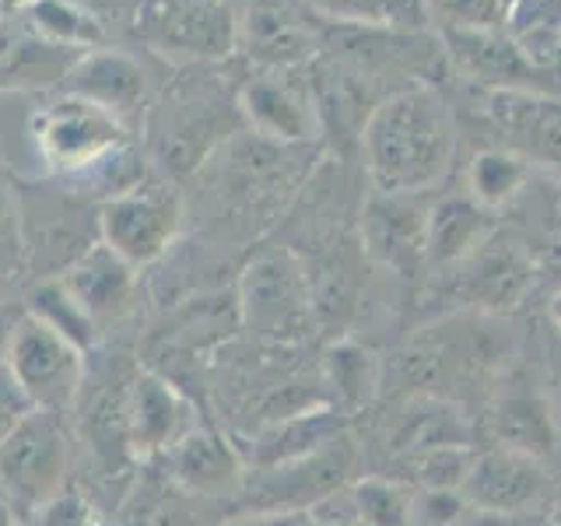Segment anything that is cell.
I'll return each instance as SVG.
<instances>
[{"label": "cell", "instance_id": "obj_39", "mask_svg": "<svg viewBox=\"0 0 561 526\" xmlns=\"http://www.w3.org/2000/svg\"><path fill=\"white\" fill-rule=\"evenodd\" d=\"M0 22H4V4H0Z\"/></svg>", "mask_w": 561, "mask_h": 526}, {"label": "cell", "instance_id": "obj_9", "mask_svg": "<svg viewBox=\"0 0 561 526\" xmlns=\"http://www.w3.org/2000/svg\"><path fill=\"white\" fill-rule=\"evenodd\" d=\"M239 110L253 134L277 145L306 148L323 134V116L316 105L312 81L295 78V70H260L239 84Z\"/></svg>", "mask_w": 561, "mask_h": 526}, {"label": "cell", "instance_id": "obj_26", "mask_svg": "<svg viewBox=\"0 0 561 526\" xmlns=\"http://www.w3.org/2000/svg\"><path fill=\"white\" fill-rule=\"evenodd\" d=\"M526 183H530V158L508 148H488L473 155L467 169V193L488 210L513 204L526 190Z\"/></svg>", "mask_w": 561, "mask_h": 526}, {"label": "cell", "instance_id": "obj_37", "mask_svg": "<svg viewBox=\"0 0 561 526\" xmlns=\"http://www.w3.org/2000/svg\"><path fill=\"white\" fill-rule=\"evenodd\" d=\"M0 526H22V519L14 516V508L4 499H0Z\"/></svg>", "mask_w": 561, "mask_h": 526}, {"label": "cell", "instance_id": "obj_1", "mask_svg": "<svg viewBox=\"0 0 561 526\" xmlns=\"http://www.w3.org/2000/svg\"><path fill=\"white\" fill-rule=\"evenodd\" d=\"M358 140L373 190L428 193L453 165L456 119L432 84H408L368 113Z\"/></svg>", "mask_w": 561, "mask_h": 526}, {"label": "cell", "instance_id": "obj_33", "mask_svg": "<svg viewBox=\"0 0 561 526\" xmlns=\"http://www.w3.org/2000/svg\"><path fill=\"white\" fill-rule=\"evenodd\" d=\"M221 526H312L309 508H274V513H245Z\"/></svg>", "mask_w": 561, "mask_h": 526}, {"label": "cell", "instance_id": "obj_16", "mask_svg": "<svg viewBox=\"0 0 561 526\" xmlns=\"http://www.w3.org/2000/svg\"><path fill=\"white\" fill-rule=\"evenodd\" d=\"M57 281L88 312V320L99 327V333H105L119 320H127L140 291V271L130 267L127 260L116 256L102 242H95L81 260L70 263Z\"/></svg>", "mask_w": 561, "mask_h": 526}, {"label": "cell", "instance_id": "obj_7", "mask_svg": "<svg viewBox=\"0 0 561 526\" xmlns=\"http://www.w3.org/2000/svg\"><path fill=\"white\" fill-rule=\"evenodd\" d=\"M242 0H140L134 28L169 64H221L239 49Z\"/></svg>", "mask_w": 561, "mask_h": 526}, {"label": "cell", "instance_id": "obj_18", "mask_svg": "<svg viewBox=\"0 0 561 526\" xmlns=\"http://www.w3.org/2000/svg\"><path fill=\"white\" fill-rule=\"evenodd\" d=\"M239 49L260 70H295L316 49V32L302 14L277 0H245L239 11Z\"/></svg>", "mask_w": 561, "mask_h": 526}, {"label": "cell", "instance_id": "obj_34", "mask_svg": "<svg viewBox=\"0 0 561 526\" xmlns=\"http://www.w3.org/2000/svg\"><path fill=\"white\" fill-rule=\"evenodd\" d=\"M0 242H22V215H18V197L0 183Z\"/></svg>", "mask_w": 561, "mask_h": 526}, {"label": "cell", "instance_id": "obj_10", "mask_svg": "<svg viewBox=\"0 0 561 526\" xmlns=\"http://www.w3.org/2000/svg\"><path fill=\"white\" fill-rule=\"evenodd\" d=\"M197 425H204L201 411L183 393V386H175L169 376L148 365L134 368L127 386V435L137 464L162 460Z\"/></svg>", "mask_w": 561, "mask_h": 526}, {"label": "cell", "instance_id": "obj_22", "mask_svg": "<svg viewBox=\"0 0 561 526\" xmlns=\"http://www.w3.org/2000/svg\"><path fill=\"white\" fill-rule=\"evenodd\" d=\"M453 271H460L467 302L473 306H513L534 281V263L523 245L499 242L495 236Z\"/></svg>", "mask_w": 561, "mask_h": 526}, {"label": "cell", "instance_id": "obj_19", "mask_svg": "<svg viewBox=\"0 0 561 526\" xmlns=\"http://www.w3.org/2000/svg\"><path fill=\"white\" fill-rule=\"evenodd\" d=\"M495 236V210L478 204L470 193L428 201L425 225V271H453Z\"/></svg>", "mask_w": 561, "mask_h": 526}, {"label": "cell", "instance_id": "obj_36", "mask_svg": "<svg viewBox=\"0 0 561 526\" xmlns=\"http://www.w3.org/2000/svg\"><path fill=\"white\" fill-rule=\"evenodd\" d=\"M25 408H18V403H8V400H0V438L8 435V428L14 425V418L22 414Z\"/></svg>", "mask_w": 561, "mask_h": 526}, {"label": "cell", "instance_id": "obj_11", "mask_svg": "<svg viewBox=\"0 0 561 526\" xmlns=\"http://www.w3.org/2000/svg\"><path fill=\"white\" fill-rule=\"evenodd\" d=\"M425 193L373 190L362 207V245L390 274L417 277L425 271Z\"/></svg>", "mask_w": 561, "mask_h": 526}, {"label": "cell", "instance_id": "obj_31", "mask_svg": "<svg viewBox=\"0 0 561 526\" xmlns=\"http://www.w3.org/2000/svg\"><path fill=\"white\" fill-rule=\"evenodd\" d=\"M425 18L443 32H470V28H499L505 14V0H421Z\"/></svg>", "mask_w": 561, "mask_h": 526}, {"label": "cell", "instance_id": "obj_30", "mask_svg": "<svg viewBox=\"0 0 561 526\" xmlns=\"http://www.w3.org/2000/svg\"><path fill=\"white\" fill-rule=\"evenodd\" d=\"M358 526H414V488L390 478H362L347 491Z\"/></svg>", "mask_w": 561, "mask_h": 526}, {"label": "cell", "instance_id": "obj_8", "mask_svg": "<svg viewBox=\"0 0 561 526\" xmlns=\"http://www.w3.org/2000/svg\"><path fill=\"white\" fill-rule=\"evenodd\" d=\"M183 228V193L151 169L134 190L99 204V242L130 267L145 271L162 260Z\"/></svg>", "mask_w": 561, "mask_h": 526}, {"label": "cell", "instance_id": "obj_15", "mask_svg": "<svg viewBox=\"0 0 561 526\" xmlns=\"http://www.w3.org/2000/svg\"><path fill=\"white\" fill-rule=\"evenodd\" d=\"M460 495L478 513L523 516L548 499V470L534 456L495 446L478 453Z\"/></svg>", "mask_w": 561, "mask_h": 526}, {"label": "cell", "instance_id": "obj_2", "mask_svg": "<svg viewBox=\"0 0 561 526\" xmlns=\"http://www.w3.org/2000/svg\"><path fill=\"white\" fill-rule=\"evenodd\" d=\"M242 127L239 84H225L215 75V64L180 67V78H172L151 99V110L140 123L151 169L172 183L197 172L210 155L242 134Z\"/></svg>", "mask_w": 561, "mask_h": 526}, {"label": "cell", "instance_id": "obj_25", "mask_svg": "<svg viewBox=\"0 0 561 526\" xmlns=\"http://www.w3.org/2000/svg\"><path fill=\"white\" fill-rule=\"evenodd\" d=\"M18 18L46 39L49 46H60L70 53H88L102 46L105 39V25L95 14H88L78 8L75 0H28V4L18 11Z\"/></svg>", "mask_w": 561, "mask_h": 526}, {"label": "cell", "instance_id": "obj_4", "mask_svg": "<svg viewBox=\"0 0 561 526\" xmlns=\"http://www.w3.org/2000/svg\"><path fill=\"white\" fill-rule=\"evenodd\" d=\"M75 438L70 414L35 408L18 414L0 438V499L22 523L75 481Z\"/></svg>", "mask_w": 561, "mask_h": 526}, {"label": "cell", "instance_id": "obj_21", "mask_svg": "<svg viewBox=\"0 0 561 526\" xmlns=\"http://www.w3.org/2000/svg\"><path fill=\"white\" fill-rule=\"evenodd\" d=\"M491 435H495V446L513 449L523 456H534V460H548L561 443V428L554 408L548 397H540L534 390H505L499 400L491 403Z\"/></svg>", "mask_w": 561, "mask_h": 526}, {"label": "cell", "instance_id": "obj_5", "mask_svg": "<svg viewBox=\"0 0 561 526\" xmlns=\"http://www.w3.org/2000/svg\"><path fill=\"white\" fill-rule=\"evenodd\" d=\"M236 302L242 330L256 341L295 344L316 330L309 267L291 250H263L245 263Z\"/></svg>", "mask_w": 561, "mask_h": 526}, {"label": "cell", "instance_id": "obj_3", "mask_svg": "<svg viewBox=\"0 0 561 526\" xmlns=\"http://www.w3.org/2000/svg\"><path fill=\"white\" fill-rule=\"evenodd\" d=\"M28 140L49 180H60L67 193L84 201L95 172L134 145V130L95 102L64 92L28 116Z\"/></svg>", "mask_w": 561, "mask_h": 526}, {"label": "cell", "instance_id": "obj_28", "mask_svg": "<svg viewBox=\"0 0 561 526\" xmlns=\"http://www.w3.org/2000/svg\"><path fill=\"white\" fill-rule=\"evenodd\" d=\"M32 316H39V320L46 327H53L57 333H64V338L70 344H78L84 355H92V351L99 347L102 333L99 327L88 320V312L75 302V298L67 295V288L60 285L57 277L49 281H32V291L28 298L22 302Z\"/></svg>", "mask_w": 561, "mask_h": 526}, {"label": "cell", "instance_id": "obj_35", "mask_svg": "<svg viewBox=\"0 0 561 526\" xmlns=\"http://www.w3.org/2000/svg\"><path fill=\"white\" fill-rule=\"evenodd\" d=\"M25 271V260H22V242H0V291L4 285ZM0 306H4V298H0Z\"/></svg>", "mask_w": 561, "mask_h": 526}, {"label": "cell", "instance_id": "obj_20", "mask_svg": "<svg viewBox=\"0 0 561 526\" xmlns=\"http://www.w3.org/2000/svg\"><path fill=\"white\" fill-rule=\"evenodd\" d=\"M337 435H344V414L333 408H302L295 414L267 421L250 446V470H267L323 449Z\"/></svg>", "mask_w": 561, "mask_h": 526}, {"label": "cell", "instance_id": "obj_24", "mask_svg": "<svg viewBox=\"0 0 561 526\" xmlns=\"http://www.w3.org/2000/svg\"><path fill=\"white\" fill-rule=\"evenodd\" d=\"M382 379V365L376 358V351H368L358 341H337L327 347L323 355V382L330 386L333 411L351 414L365 408L376 397Z\"/></svg>", "mask_w": 561, "mask_h": 526}, {"label": "cell", "instance_id": "obj_13", "mask_svg": "<svg viewBox=\"0 0 561 526\" xmlns=\"http://www.w3.org/2000/svg\"><path fill=\"white\" fill-rule=\"evenodd\" d=\"M443 53L446 64L481 92H551L548 75L499 28L443 32Z\"/></svg>", "mask_w": 561, "mask_h": 526}, {"label": "cell", "instance_id": "obj_38", "mask_svg": "<svg viewBox=\"0 0 561 526\" xmlns=\"http://www.w3.org/2000/svg\"><path fill=\"white\" fill-rule=\"evenodd\" d=\"M548 312H551V323L558 327V333H561V291L551 298V306H548Z\"/></svg>", "mask_w": 561, "mask_h": 526}, {"label": "cell", "instance_id": "obj_23", "mask_svg": "<svg viewBox=\"0 0 561 526\" xmlns=\"http://www.w3.org/2000/svg\"><path fill=\"white\" fill-rule=\"evenodd\" d=\"M386 443H390L397 460L432 446H453V443L470 446V421L446 397L417 393L400 403V411L390 421V432H386Z\"/></svg>", "mask_w": 561, "mask_h": 526}, {"label": "cell", "instance_id": "obj_29", "mask_svg": "<svg viewBox=\"0 0 561 526\" xmlns=\"http://www.w3.org/2000/svg\"><path fill=\"white\" fill-rule=\"evenodd\" d=\"M473 460H478V449L467 443H453L403 456L400 464L408 470V481L414 491H463Z\"/></svg>", "mask_w": 561, "mask_h": 526}, {"label": "cell", "instance_id": "obj_32", "mask_svg": "<svg viewBox=\"0 0 561 526\" xmlns=\"http://www.w3.org/2000/svg\"><path fill=\"white\" fill-rule=\"evenodd\" d=\"M22 526H105L95 499L88 491L70 481L57 499H49L39 513H32Z\"/></svg>", "mask_w": 561, "mask_h": 526}, {"label": "cell", "instance_id": "obj_14", "mask_svg": "<svg viewBox=\"0 0 561 526\" xmlns=\"http://www.w3.org/2000/svg\"><path fill=\"white\" fill-rule=\"evenodd\" d=\"M64 92L95 102L99 110L113 113L130 130H140L151 110V81L148 70L127 49H105L95 46L78 57V64L67 70Z\"/></svg>", "mask_w": 561, "mask_h": 526}, {"label": "cell", "instance_id": "obj_27", "mask_svg": "<svg viewBox=\"0 0 561 526\" xmlns=\"http://www.w3.org/2000/svg\"><path fill=\"white\" fill-rule=\"evenodd\" d=\"M309 11L351 28H408L417 32L428 22L421 0H306Z\"/></svg>", "mask_w": 561, "mask_h": 526}, {"label": "cell", "instance_id": "obj_17", "mask_svg": "<svg viewBox=\"0 0 561 526\" xmlns=\"http://www.w3.org/2000/svg\"><path fill=\"white\" fill-rule=\"evenodd\" d=\"M481 110L508 151L540 162H561V99L540 92H484Z\"/></svg>", "mask_w": 561, "mask_h": 526}, {"label": "cell", "instance_id": "obj_12", "mask_svg": "<svg viewBox=\"0 0 561 526\" xmlns=\"http://www.w3.org/2000/svg\"><path fill=\"white\" fill-rule=\"evenodd\" d=\"M162 473L183 488L186 495L201 502H225L239 499L245 478H250V464L239 453V446L215 425H197L186 438H180L162 460Z\"/></svg>", "mask_w": 561, "mask_h": 526}, {"label": "cell", "instance_id": "obj_6", "mask_svg": "<svg viewBox=\"0 0 561 526\" xmlns=\"http://www.w3.org/2000/svg\"><path fill=\"white\" fill-rule=\"evenodd\" d=\"M8 376L18 400L35 411L75 414L88 379V355L25 306L8 333Z\"/></svg>", "mask_w": 561, "mask_h": 526}]
</instances>
